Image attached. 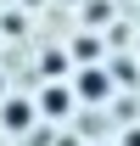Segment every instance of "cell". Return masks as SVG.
<instances>
[{
  "label": "cell",
  "instance_id": "1",
  "mask_svg": "<svg viewBox=\"0 0 140 146\" xmlns=\"http://www.w3.org/2000/svg\"><path fill=\"white\" fill-rule=\"evenodd\" d=\"M106 90H112V79H106L101 68H84V73H79V96H84V101H101Z\"/></svg>",
  "mask_w": 140,
  "mask_h": 146
},
{
  "label": "cell",
  "instance_id": "4",
  "mask_svg": "<svg viewBox=\"0 0 140 146\" xmlns=\"http://www.w3.org/2000/svg\"><path fill=\"white\" fill-rule=\"evenodd\" d=\"M123 146H140V129H129V135H123Z\"/></svg>",
  "mask_w": 140,
  "mask_h": 146
},
{
  "label": "cell",
  "instance_id": "3",
  "mask_svg": "<svg viewBox=\"0 0 140 146\" xmlns=\"http://www.w3.org/2000/svg\"><path fill=\"white\" fill-rule=\"evenodd\" d=\"M73 107V96L62 90V84H51V90H45V112H67Z\"/></svg>",
  "mask_w": 140,
  "mask_h": 146
},
{
  "label": "cell",
  "instance_id": "2",
  "mask_svg": "<svg viewBox=\"0 0 140 146\" xmlns=\"http://www.w3.org/2000/svg\"><path fill=\"white\" fill-rule=\"evenodd\" d=\"M28 118H34L28 101H6V129H28Z\"/></svg>",
  "mask_w": 140,
  "mask_h": 146
}]
</instances>
